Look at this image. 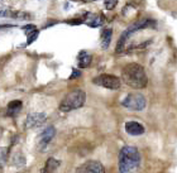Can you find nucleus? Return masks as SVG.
<instances>
[{"label": "nucleus", "mask_w": 177, "mask_h": 173, "mask_svg": "<svg viewBox=\"0 0 177 173\" xmlns=\"http://www.w3.org/2000/svg\"><path fill=\"white\" fill-rule=\"evenodd\" d=\"M34 29H37L34 24H30V25H25V27H23V30H24V32H25L27 34L30 33V32H33Z\"/></svg>", "instance_id": "22"}, {"label": "nucleus", "mask_w": 177, "mask_h": 173, "mask_svg": "<svg viewBox=\"0 0 177 173\" xmlns=\"http://www.w3.org/2000/svg\"><path fill=\"white\" fill-rule=\"evenodd\" d=\"M86 19H72V20H67L68 24H80V23H84Z\"/></svg>", "instance_id": "23"}, {"label": "nucleus", "mask_w": 177, "mask_h": 173, "mask_svg": "<svg viewBox=\"0 0 177 173\" xmlns=\"http://www.w3.org/2000/svg\"><path fill=\"white\" fill-rule=\"evenodd\" d=\"M121 78L132 89H144L147 86L148 78L144 68L138 63H129L121 71Z\"/></svg>", "instance_id": "1"}, {"label": "nucleus", "mask_w": 177, "mask_h": 173, "mask_svg": "<svg viewBox=\"0 0 177 173\" xmlns=\"http://www.w3.org/2000/svg\"><path fill=\"white\" fill-rule=\"evenodd\" d=\"M46 119H47L46 114H43V113H32V114H29V115L27 116V119H25V128L27 129L37 128V126L42 125V124L46 122Z\"/></svg>", "instance_id": "8"}, {"label": "nucleus", "mask_w": 177, "mask_h": 173, "mask_svg": "<svg viewBox=\"0 0 177 173\" xmlns=\"http://www.w3.org/2000/svg\"><path fill=\"white\" fill-rule=\"evenodd\" d=\"M14 18H18L20 20H30L32 19V15L29 13H24V12H20V13H17L14 14Z\"/></svg>", "instance_id": "19"}, {"label": "nucleus", "mask_w": 177, "mask_h": 173, "mask_svg": "<svg viewBox=\"0 0 177 173\" xmlns=\"http://www.w3.org/2000/svg\"><path fill=\"white\" fill-rule=\"evenodd\" d=\"M112 37H113V30L112 29H104L101 33V47L106 49L112 43Z\"/></svg>", "instance_id": "14"}, {"label": "nucleus", "mask_w": 177, "mask_h": 173, "mask_svg": "<svg viewBox=\"0 0 177 173\" xmlns=\"http://www.w3.org/2000/svg\"><path fill=\"white\" fill-rule=\"evenodd\" d=\"M22 105L23 104L20 100H13V101H10L8 104V115H12V116L17 115L22 110Z\"/></svg>", "instance_id": "13"}, {"label": "nucleus", "mask_w": 177, "mask_h": 173, "mask_svg": "<svg viewBox=\"0 0 177 173\" xmlns=\"http://www.w3.org/2000/svg\"><path fill=\"white\" fill-rule=\"evenodd\" d=\"M154 25H156V22L152 20V19H143V20H140V22H137V23H134L133 25H130L125 32H123V34H121L120 38H119V41H118L116 49H115L116 53H119V52H121L124 49L127 39L129 38V36L132 33H135V32H138V30L147 29V28H154Z\"/></svg>", "instance_id": "4"}, {"label": "nucleus", "mask_w": 177, "mask_h": 173, "mask_svg": "<svg viewBox=\"0 0 177 173\" xmlns=\"http://www.w3.org/2000/svg\"><path fill=\"white\" fill-rule=\"evenodd\" d=\"M125 131L130 135H142L144 133V126L137 122H128L125 124Z\"/></svg>", "instance_id": "10"}, {"label": "nucleus", "mask_w": 177, "mask_h": 173, "mask_svg": "<svg viewBox=\"0 0 177 173\" xmlns=\"http://www.w3.org/2000/svg\"><path fill=\"white\" fill-rule=\"evenodd\" d=\"M10 148L8 147H1L0 148V168H3L8 161V155H9Z\"/></svg>", "instance_id": "16"}, {"label": "nucleus", "mask_w": 177, "mask_h": 173, "mask_svg": "<svg viewBox=\"0 0 177 173\" xmlns=\"http://www.w3.org/2000/svg\"><path fill=\"white\" fill-rule=\"evenodd\" d=\"M58 167H60V162L54 158H50V159H47L46 164H44L41 173H56Z\"/></svg>", "instance_id": "11"}, {"label": "nucleus", "mask_w": 177, "mask_h": 173, "mask_svg": "<svg viewBox=\"0 0 177 173\" xmlns=\"http://www.w3.org/2000/svg\"><path fill=\"white\" fill-rule=\"evenodd\" d=\"M118 4V0H104V5L107 10H112Z\"/></svg>", "instance_id": "20"}, {"label": "nucleus", "mask_w": 177, "mask_h": 173, "mask_svg": "<svg viewBox=\"0 0 177 173\" xmlns=\"http://www.w3.org/2000/svg\"><path fill=\"white\" fill-rule=\"evenodd\" d=\"M76 173H105L103 164L96 161H89L85 164H82Z\"/></svg>", "instance_id": "9"}, {"label": "nucleus", "mask_w": 177, "mask_h": 173, "mask_svg": "<svg viewBox=\"0 0 177 173\" xmlns=\"http://www.w3.org/2000/svg\"><path fill=\"white\" fill-rule=\"evenodd\" d=\"M104 22V15L103 14H98V15H91L89 20H86V24L91 28H98L100 27Z\"/></svg>", "instance_id": "15"}, {"label": "nucleus", "mask_w": 177, "mask_h": 173, "mask_svg": "<svg viewBox=\"0 0 177 173\" xmlns=\"http://www.w3.org/2000/svg\"><path fill=\"white\" fill-rule=\"evenodd\" d=\"M38 34H39V32H38V29H34L33 32H30L27 34V44H32L34 41L37 39Z\"/></svg>", "instance_id": "17"}, {"label": "nucleus", "mask_w": 177, "mask_h": 173, "mask_svg": "<svg viewBox=\"0 0 177 173\" xmlns=\"http://www.w3.org/2000/svg\"><path fill=\"white\" fill-rule=\"evenodd\" d=\"M15 12L9 9H0V18H14Z\"/></svg>", "instance_id": "18"}, {"label": "nucleus", "mask_w": 177, "mask_h": 173, "mask_svg": "<svg viewBox=\"0 0 177 173\" xmlns=\"http://www.w3.org/2000/svg\"><path fill=\"white\" fill-rule=\"evenodd\" d=\"M94 84L98 86H103L105 89L110 90H118L120 87V80L116 76L113 75H100L98 77L94 78Z\"/></svg>", "instance_id": "6"}, {"label": "nucleus", "mask_w": 177, "mask_h": 173, "mask_svg": "<svg viewBox=\"0 0 177 173\" xmlns=\"http://www.w3.org/2000/svg\"><path fill=\"white\" fill-rule=\"evenodd\" d=\"M79 77H81V71H79V70H76V68H74V70H72V75L70 76V78L71 80H75V78H79Z\"/></svg>", "instance_id": "21"}, {"label": "nucleus", "mask_w": 177, "mask_h": 173, "mask_svg": "<svg viewBox=\"0 0 177 173\" xmlns=\"http://www.w3.org/2000/svg\"><path fill=\"white\" fill-rule=\"evenodd\" d=\"M121 105L129 110H133V111H142L145 109L147 101H145L144 96L140 94H129L121 101Z\"/></svg>", "instance_id": "5"}, {"label": "nucleus", "mask_w": 177, "mask_h": 173, "mask_svg": "<svg viewBox=\"0 0 177 173\" xmlns=\"http://www.w3.org/2000/svg\"><path fill=\"white\" fill-rule=\"evenodd\" d=\"M91 61H92L91 54H89L86 51L80 52V54H79V66H80L81 68L89 67L90 63H91Z\"/></svg>", "instance_id": "12"}, {"label": "nucleus", "mask_w": 177, "mask_h": 173, "mask_svg": "<svg viewBox=\"0 0 177 173\" xmlns=\"http://www.w3.org/2000/svg\"><path fill=\"white\" fill-rule=\"evenodd\" d=\"M54 135H56V129H54L53 126L46 128V129L41 133L39 138H38V148L43 150L44 148L51 143V140L54 138Z\"/></svg>", "instance_id": "7"}, {"label": "nucleus", "mask_w": 177, "mask_h": 173, "mask_svg": "<svg viewBox=\"0 0 177 173\" xmlns=\"http://www.w3.org/2000/svg\"><path fill=\"white\" fill-rule=\"evenodd\" d=\"M10 27H13V25H10V24H1L0 28H10Z\"/></svg>", "instance_id": "24"}, {"label": "nucleus", "mask_w": 177, "mask_h": 173, "mask_svg": "<svg viewBox=\"0 0 177 173\" xmlns=\"http://www.w3.org/2000/svg\"><path fill=\"white\" fill-rule=\"evenodd\" d=\"M140 164V153L135 147H123L119 152V172L129 173Z\"/></svg>", "instance_id": "2"}, {"label": "nucleus", "mask_w": 177, "mask_h": 173, "mask_svg": "<svg viewBox=\"0 0 177 173\" xmlns=\"http://www.w3.org/2000/svg\"><path fill=\"white\" fill-rule=\"evenodd\" d=\"M86 101V94L82 90H74L65 96V99L60 104V110L63 113H68L72 110L80 109L84 106Z\"/></svg>", "instance_id": "3"}]
</instances>
